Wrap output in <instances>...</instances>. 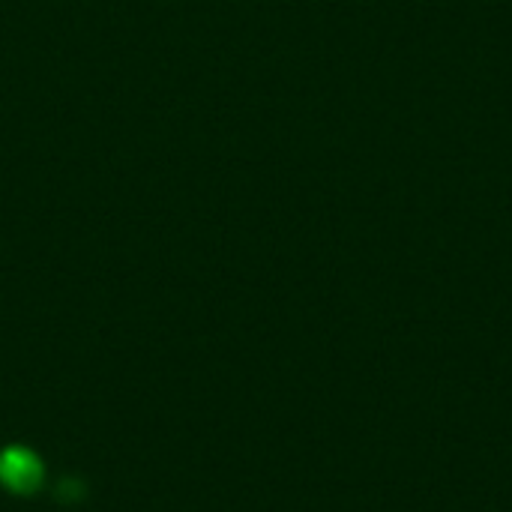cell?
Returning <instances> with one entry per match:
<instances>
[{
  "mask_svg": "<svg viewBox=\"0 0 512 512\" xmlns=\"http://www.w3.org/2000/svg\"><path fill=\"white\" fill-rule=\"evenodd\" d=\"M0 480L12 489V492H30L39 480V465L30 453L12 450L3 456L0 462Z\"/></svg>",
  "mask_w": 512,
  "mask_h": 512,
  "instance_id": "1",
  "label": "cell"
}]
</instances>
